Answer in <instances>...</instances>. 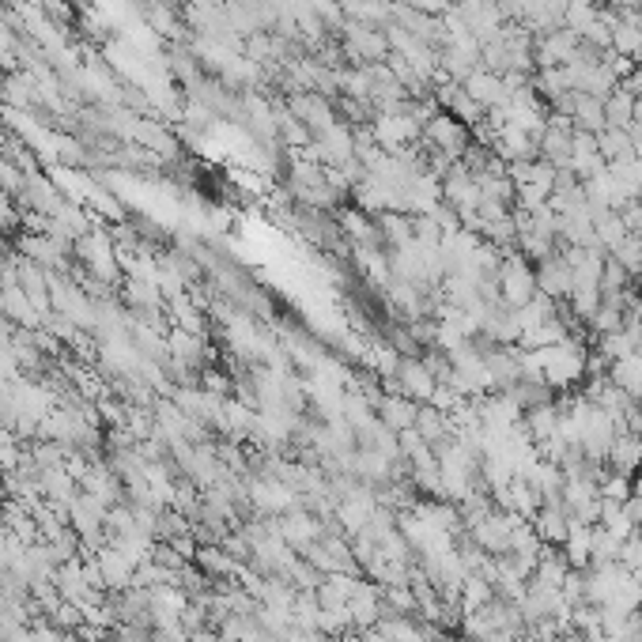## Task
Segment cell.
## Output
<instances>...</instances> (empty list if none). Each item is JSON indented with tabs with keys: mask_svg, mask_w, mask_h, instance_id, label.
Segmentation results:
<instances>
[{
	"mask_svg": "<svg viewBox=\"0 0 642 642\" xmlns=\"http://www.w3.org/2000/svg\"><path fill=\"white\" fill-rule=\"evenodd\" d=\"M605 457L612 461V469H616V473L631 476L635 469H642V439L624 431V435H616V439H612L609 454Z\"/></svg>",
	"mask_w": 642,
	"mask_h": 642,
	"instance_id": "1",
	"label": "cell"
},
{
	"mask_svg": "<svg viewBox=\"0 0 642 642\" xmlns=\"http://www.w3.org/2000/svg\"><path fill=\"white\" fill-rule=\"evenodd\" d=\"M408 4H416V8H427V12H442V8H446V0H408Z\"/></svg>",
	"mask_w": 642,
	"mask_h": 642,
	"instance_id": "5",
	"label": "cell"
},
{
	"mask_svg": "<svg viewBox=\"0 0 642 642\" xmlns=\"http://www.w3.org/2000/svg\"><path fill=\"white\" fill-rule=\"evenodd\" d=\"M635 121V95H627L624 87H616L605 99V125L609 129H627Z\"/></svg>",
	"mask_w": 642,
	"mask_h": 642,
	"instance_id": "3",
	"label": "cell"
},
{
	"mask_svg": "<svg viewBox=\"0 0 642 642\" xmlns=\"http://www.w3.org/2000/svg\"><path fill=\"white\" fill-rule=\"evenodd\" d=\"M427 136H431L439 148H446V155L465 152V129H461L454 118H435L427 125Z\"/></svg>",
	"mask_w": 642,
	"mask_h": 642,
	"instance_id": "4",
	"label": "cell"
},
{
	"mask_svg": "<svg viewBox=\"0 0 642 642\" xmlns=\"http://www.w3.org/2000/svg\"><path fill=\"white\" fill-rule=\"evenodd\" d=\"M563 559L575 567L593 563V525H571V533L563 541Z\"/></svg>",
	"mask_w": 642,
	"mask_h": 642,
	"instance_id": "2",
	"label": "cell"
}]
</instances>
